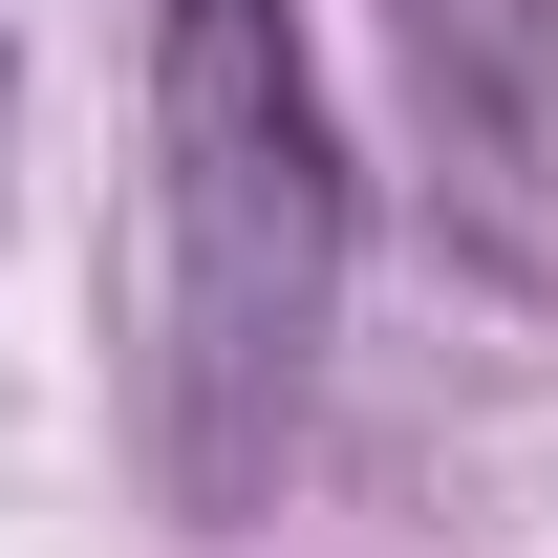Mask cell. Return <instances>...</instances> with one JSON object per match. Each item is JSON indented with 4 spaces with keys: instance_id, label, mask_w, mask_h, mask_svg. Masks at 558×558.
Instances as JSON below:
<instances>
[{
    "instance_id": "6da1fadb",
    "label": "cell",
    "mask_w": 558,
    "mask_h": 558,
    "mask_svg": "<svg viewBox=\"0 0 558 558\" xmlns=\"http://www.w3.org/2000/svg\"><path fill=\"white\" fill-rule=\"evenodd\" d=\"M344 236L365 172L301 0H150V473L194 537H236L323 409Z\"/></svg>"
},
{
    "instance_id": "7a4b0ae2",
    "label": "cell",
    "mask_w": 558,
    "mask_h": 558,
    "mask_svg": "<svg viewBox=\"0 0 558 558\" xmlns=\"http://www.w3.org/2000/svg\"><path fill=\"white\" fill-rule=\"evenodd\" d=\"M429 150V236L473 279H558V0H387Z\"/></svg>"
},
{
    "instance_id": "3957f363",
    "label": "cell",
    "mask_w": 558,
    "mask_h": 558,
    "mask_svg": "<svg viewBox=\"0 0 558 558\" xmlns=\"http://www.w3.org/2000/svg\"><path fill=\"white\" fill-rule=\"evenodd\" d=\"M0 172H22V65H0Z\"/></svg>"
}]
</instances>
